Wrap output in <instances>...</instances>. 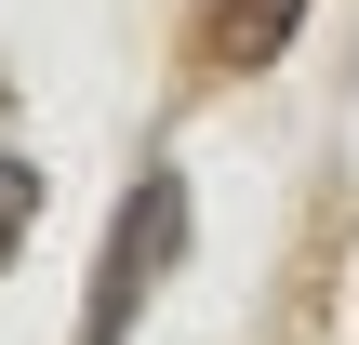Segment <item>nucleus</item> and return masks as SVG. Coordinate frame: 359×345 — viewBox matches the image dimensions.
<instances>
[{"label":"nucleus","mask_w":359,"mask_h":345,"mask_svg":"<svg viewBox=\"0 0 359 345\" xmlns=\"http://www.w3.org/2000/svg\"><path fill=\"white\" fill-rule=\"evenodd\" d=\"M293 27H306V0H200V53L213 66H266Z\"/></svg>","instance_id":"obj_2"},{"label":"nucleus","mask_w":359,"mask_h":345,"mask_svg":"<svg viewBox=\"0 0 359 345\" xmlns=\"http://www.w3.org/2000/svg\"><path fill=\"white\" fill-rule=\"evenodd\" d=\"M187 253V186L173 173H147L133 199H120V226H107V266H93V319H80V345H120L133 332V306H147V279Z\"/></svg>","instance_id":"obj_1"},{"label":"nucleus","mask_w":359,"mask_h":345,"mask_svg":"<svg viewBox=\"0 0 359 345\" xmlns=\"http://www.w3.org/2000/svg\"><path fill=\"white\" fill-rule=\"evenodd\" d=\"M27 213H40V173H27V160H0V266H13V239H27Z\"/></svg>","instance_id":"obj_3"}]
</instances>
